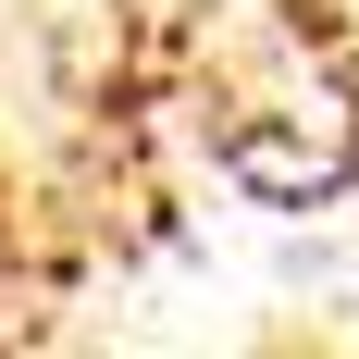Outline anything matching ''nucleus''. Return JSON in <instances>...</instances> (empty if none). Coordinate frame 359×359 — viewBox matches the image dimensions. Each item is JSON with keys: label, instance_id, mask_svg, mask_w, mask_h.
I'll return each mask as SVG.
<instances>
[{"label": "nucleus", "instance_id": "f257e3e1", "mask_svg": "<svg viewBox=\"0 0 359 359\" xmlns=\"http://www.w3.org/2000/svg\"><path fill=\"white\" fill-rule=\"evenodd\" d=\"M0 285H13V211H0Z\"/></svg>", "mask_w": 359, "mask_h": 359}]
</instances>
